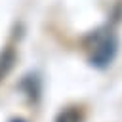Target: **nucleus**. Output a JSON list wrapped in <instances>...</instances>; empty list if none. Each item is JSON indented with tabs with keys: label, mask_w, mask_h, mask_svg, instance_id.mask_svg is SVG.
Here are the masks:
<instances>
[{
	"label": "nucleus",
	"mask_w": 122,
	"mask_h": 122,
	"mask_svg": "<svg viewBox=\"0 0 122 122\" xmlns=\"http://www.w3.org/2000/svg\"><path fill=\"white\" fill-rule=\"evenodd\" d=\"M13 63H15V51H13L11 48L2 50V51H0V82H2V80L6 78V74L11 71Z\"/></svg>",
	"instance_id": "f03ea898"
},
{
	"label": "nucleus",
	"mask_w": 122,
	"mask_h": 122,
	"mask_svg": "<svg viewBox=\"0 0 122 122\" xmlns=\"http://www.w3.org/2000/svg\"><path fill=\"white\" fill-rule=\"evenodd\" d=\"M11 122H23V120H11Z\"/></svg>",
	"instance_id": "20e7f679"
},
{
	"label": "nucleus",
	"mask_w": 122,
	"mask_h": 122,
	"mask_svg": "<svg viewBox=\"0 0 122 122\" xmlns=\"http://www.w3.org/2000/svg\"><path fill=\"white\" fill-rule=\"evenodd\" d=\"M116 50H118V40L114 34H105L103 38H99L95 44H93V50H92V55H90V63L97 69H105L112 63L114 55H116Z\"/></svg>",
	"instance_id": "f257e3e1"
},
{
	"label": "nucleus",
	"mask_w": 122,
	"mask_h": 122,
	"mask_svg": "<svg viewBox=\"0 0 122 122\" xmlns=\"http://www.w3.org/2000/svg\"><path fill=\"white\" fill-rule=\"evenodd\" d=\"M82 120H84V116L78 107H67L55 118V122H82Z\"/></svg>",
	"instance_id": "7ed1b4c3"
}]
</instances>
